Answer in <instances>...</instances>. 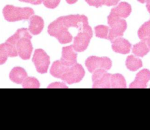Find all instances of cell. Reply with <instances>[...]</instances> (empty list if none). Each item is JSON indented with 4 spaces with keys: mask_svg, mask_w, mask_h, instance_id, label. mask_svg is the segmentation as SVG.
<instances>
[{
    "mask_svg": "<svg viewBox=\"0 0 150 130\" xmlns=\"http://www.w3.org/2000/svg\"><path fill=\"white\" fill-rule=\"evenodd\" d=\"M93 88H124L126 87L124 77L120 74H110L105 70L98 69L93 73Z\"/></svg>",
    "mask_w": 150,
    "mask_h": 130,
    "instance_id": "obj_1",
    "label": "cell"
},
{
    "mask_svg": "<svg viewBox=\"0 0 150 130\" xmlns=\"http://www.w3.org/2000/svg\"><path fill=\"white\" fill-rule=\"evenodd\" d=\"M32 36L26 28H21L7 40L8 42L14 45L17 50L19 57L23 60L30 58L32 52V45L30 41Z\"/></svg>",
    "mask_w": 150,
    "mask_h": 130,
    "instance_id": "obj_2",
    "label": "cell"
},
{
    "mask_svg": "<svg viewBox=\"0 0 150 130\" xmlns=\"http://www.w3.org/2000/svg\"><path fill=\"white\" fill-rule=\"evenodd\" d=\"M2 13L7 21L16 22L29 19L34 14V11L29 7L20 8L7 5L4 8Z\"/></svg>",
    "mask_w": 150,
    "mask_h": 130,
    "instance_id": "obj_3",
    "label": "cell"
},
{
    "mask_svg": "<svg viewBox=\"0 0 150 130\" xmlns=\"http://www.w3.org/2000/svg\"><path fill=\"white\" fill-rule=\"evenodd\" d=\"M107 21L110 26L107 38L108 40L112 41L123 35L127 27V22L124 19L110 13L107 17Z\"/></svg>",
    "mask_w": 150,
    "mask_h": 130,
    "instance_id": "obj_4",
    "label": "cell"
},
{
    "mask_svg": "<svg viewBox=\"0 0 150 130\" xmlns=\"http://www.w3.org/2000/svg\"><path fill=\"white\" fill-rule=\"evenodd\" d=\"M84 74L85 71L82 66L76 63L67 67L60 79L69 84H71L80 82Z\"/></svg>",
    "mask_w": 150,
    "mask_h": 130,
    "instance_id": "obj_5",
    "label": "cell"
},
{
    "mask_svg": "<svg viewBox=\"0 0 150 130\" xmlns=\"http://www.w3.org/2000/svg\"><path fill=\"white\" fill-rule=\"evenodd\" d=\"M86 66L90 73H93L94 71L98 69L105 70H109L111 66V60L107 57H96L90 56L87 59L85 63Z\"/></svg>",
    "mask_w": 150,
    "mask_h": 130,
    "instance_id": "obj_6",
    "label": "cell"
},
{
    "mask_svg": "<svg viewBox=\"0 0 150 130\" xmlns=\"http://www.w3.org/2000/svg\"><path fill=\"white\" fill-rule=\"evenodd\" d=\"M38 72L44 74L47 71L50 64V58L47 53L41 49H36L32 58Z\"/></svg>",
    "mask_w": 150,
    "mask_h": 130,
    "instance_id": "obj_7",
    "label": "cell"
},
{
    "mask_svg": "<svg viewBox=\"0 0 150 130\" xmlns=\"http://www.w3.org/2000/svg\"><path fill=\"white\" fill-rule=\"evenodd\" d=\"M92 36L93 33L91 32H78L73 40V47L75 51L78 52L84 51L88 47Z\"/></svg>",
    "mask_w": 150,
    "mask_h": 130,
    "instance_id": "obj_8",
    "label": "cell"
},
{
    "mask_svg": "<svg viewBox=\"0 0 150 130\" xmlns=\"http://www.w3.org/2000/svg\"><path fill=\"white\" fill-rule=\"evenodd\" d=\"M60 61L67 66H71L77 62V53L73 45L63 47Z\"/></svg>",
    "mask_w": 150,
    "mask_h": 130,
    "instance_id": "obj_9",
    "label": "cell"
},
{
    "mask_svg": "<svg viewBox=\"0 0 150 130\" xmlns=\"http://www.w3.org/2000/svg\"><path fill=\"white\" fill-rule=\"evenodd\" d=\"M150 79V71L148 69H143L139 71L133 82L129 85V88H144L146 87V84Z\"/></svg>",
    "mask_w": 150,
    "mask_h": 130,
    "instance_id": "obj_10",
    "label": "cell"
},
{
    "mask_svg": "<svg viewBox=\"0 0 150 130\" xmlns=\"http://www.w3.org/2000/svg\"><path fill=\"white\" fill-rule=\"evenodd\" d=\"M18 55L16 47L5 42L0 45V65L5 63L8 57H15Z\"/></svg>",
    "mask_w": 150,
    "mask_h": 130,
    "instance_id": "obj_11",
    "label": "cell"
},
{
    "mask_svg": "<svg viewBox=\"0 0 150 130\" xmlns=\"http://www.w3.org/2000/svg\"><path fill=\"white\" fill-rule=\"evenodd\" d=\"M112 42V50L118 53L127 54L130 52L131 45L126 39L118 37L114 39Z\"/></svg>",
    "mask_w": 150,
    "mask_h": 130,
    "instance_id": "obj_12",
    "label": "cell"
},
{
    "mask_svg": "<svg viewBox=\"0 0 150 130\" xmlns=\"http://www.w3.org/2000/svg\"><path fill=\"white\" fill-rule=\"evenodd\" d=\"M44 21L43 19L38 15H32L29 19V31L34 35L39 34L43 30Z\"/></svg>",
    "mask_w": 150,
    "mask_h": 130,
    "instance_id": "obj_13",
    "label": "cell"
},
{
    "mask_svg": "<svg viewBox=\"0 0 150 130\" xmlns=\"http://www.w3.org/2000/svg\"><path fill=\"white\" fill-rule=\"evenodd\" d=\"M131 11V6L128 3L121 2L117 6L112 8L110 13L121 18H126L130 15Z\"/></svg>",
    "mask_w": 150,
    "mask_h": 130,
    "instance_id": "obj_14",
    "label": "cell"
},
{
    "mask_svg": "<svg viewBox=\"0 0 150 130\" xmlns=\"http://www.w3.org/2000/svg\"><path fill=\"white\" fill-rule=\"evenodd\" d=\"M27 77L26 71L21 67H13L9 73L11 80L16 84H21Z\"/></svg>",
    "mask_w": 150,
    "mask_h": 130,
    "instance_id": "obj_15",
    "label": "cell"
},
{
    "mask_svg": "<svg viewBox=\"0 0 150 130\" xmlns=\"http://www.w3.org/2000/svg\"><path fill=\"white\" fill-rule=\"evenodd\" d=\"M68 66L63 64L60 60L55 61L50 70V74L54 77L60 78Z\"/></svg>",
    "mask_w": 150,
    "mask_h": 130,
    "instance_id": "obj_16",
    "label": "cell"
},
{
    "mask_svg": "<svg viewBox=\"0 0 150 130\" xmlns=\"http://www.w3.org/2000/svg\"><path fill=\"white\" fill-rule=\"evenodd\" d=\"M149 51V48L144 41L138 43L134 45L132 47L133 53L139 57H143Z\"/></svg>",
    "mask_w": 150,
    "mask_h": 130,
    "instance_id": "obj_17",
    "label": "cell"
},
{
    "mask_svg": "<svg viewBox=\"0 0 150 130\" xmlns=\"http://www.w3.org/2000/svg\"><path fill=\"white\" fill-rule=\"evenodd\" d=\"M126 66L131 71H136L142 67V63L141 59L135 57L132 55L128 56L126 60Z\"/></svg>",
    "mask_w": 150,
    "mask_h": 130,
    "instance_id": "obj_18",
    "label": "cell"
},
{
    "mask_svg": "<svg viewBox=\"0 0 150 130\" xmlns=\"http://www.w3.org/2000/svg\"><path fill=\"white\" fill-rule=\"evenodd\" d=\"M138 35L142 41L150 37V20L145 22L140 27L138 31Z\"/></svg>",
    "mask_w": 150,
    "mask_h": 130,
    "instance_id": "obj_19",
    "label": "cell"
},
{
    "mask_svg": "<svg viewBox=\"0 0 150 130\" xmlns=\"http://www.w3.org/2000/svg\"><path fill=\"white\" fill-rule=\"evenodd\" d=\"M22 86L26 88H38L40 86V83L35 77H26L22 83Z\"/></svg>",
    "mask_w": 150,
    "mask_h": 130,
    "instance_id": "obj_20",
    "label": "cell"
},
{
    "mask_svg": "<svg viewBox=\"0 0 150 130\" xmlns=\"http://www.w3.org/2000/svg\"><path fill=\"white\" fill-rule=\"evenodd\" d=\"M109 28L105 25H98L95 27L96 36L100 38L107 39L109 33Z\"/></svg>",
    "mask_w": 150,
    "mask_h": 130,
    "instance_id": "obj_21",
    "label": "cell"
},
{
    "mask_svg": "<svg viewBox=\"0 0 150 130\" xmlns=\"http://www.w3.org/2000/svg\"><path fill=\"white\" fill-rule=\"evenodd\" d=\"M60 2V0H44L43 4L47 8L54 9L59 5Z\"/></svg>",
    "mask_w": 150,
    "mask_h": 130,
    "instance_id": "obj_22",
    "label": "cell"
},
{
    "mask_svg": "<svg viewBox=\"0 0 150 130\" xmlns=\"http://www.w3.org/2000/svg\"><path fill=\"white\" fill-rule=\"evenodd\" d=\"M85 1L89 5L95 6L96 8L100 7L104 5L103 0H85Z\"/></svg>",
    "mask_w": 150,
    "mask_h": 130,
    "instance_id": "obj_23",
    "label": "cell"
},
{
    "mask_svg": "<svg viewBox=\"0 0 150 130\" xmlns=\"http://www.w3.org/2000/svg\"><path fill=\"white\" fill-rule=\"evenodd\" d=\"M104 1V5L106 6H113L117 5L120 0H103Z\"/></svg>",
    "mask_w": 150,
    "mask_h": 130,
    "instance_id": "obj_24",
    "label": "cell"
},
{
    "mask_svg": "<svg viewBox=\"0 0 150 130\" xmlns=\"http://www.w3.org/2000/svg\"><path fill=\"white\" fill-rule=\"evenodd\" d=\"M21 2H24L26 3H29L33 5H39L42 4L44 0H19Z\"/></svg>",
    "mask_w": 150,
    "mask_h": 130,
    "instance_id": "obj_25",
    "label": "cell"
},
{
    "mask_svg": "<svg viewBox=\"0 0 150 130\" xmlns=\"http://www.w3.org/2000/svg\"><path fill=\"white\" fill-rule=\"evenodd\" d=\"M146 7L148 11V12L150 14V0H146Z\"/></svg>",
    "mask_w": 150,
    "mask_h": 130,
    "instance_id": "obj_26",
    "label": "cell"
},
{
    "mask_svg": "<svg viewBox=\"0 0 150 130\" xmlns=\"http://www.w3.org/2000/svg\"><path fill=\"white\" fill-rule=\"evenodd\" d=\"M144 42L146 43V45H148V47H149V49H150V37H149L148 38H147L146 40H145Z\"/></svg>",
    "mask_w": 150,
    "mask_h": 130,
    "instance_id": "obj_27",
    "label": "cell"
},
{
    "mask_svg": "<svg viewBox=\"0 0 150 130\" xmlns=\"http://www.w3.org/2000/svg\"><path fill=\"white\" fill-rule=\"evenodd\" d=\"M77 1L78 0H66L67 3H68L69 4H73L76 3Z\"/></svg>",
    "mask_w": 150,
    "mask_h": 130,
    "instance_id": "obj_28",
    "label": "cell"
},
{
    "mask_svg": "<svg viewBox=\"0 0 150 130\" xmlns=\"http://www.w3.org/2000/svg\"><path fill=\"white\" fill-rule=\"evenodd\" d=\"M138 2L142 3V4H144V2H145L146 1V0H137Z\"/></svg>",
    "mask_w": 150,
    "mask_h": 130,
    "instance_id": "obj_29",
    "label": "cell"
}]
</instances>
